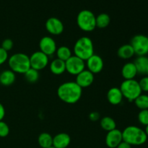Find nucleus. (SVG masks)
I'll use <instances>...</instances> for the list:
<instances>
[{
	"instance_id": "f257e3e1",
	"label": "nucleus",
	"mask_w": 148,
	"mask_h": 148,
	"mask_svg": "<svg viewBox=\"0 0 148 148\" xmlns=\"http://www.w3.org/2000/svg\"><path fill=\"white\" fill-rule=\"evenodd\" d=\"M82 94V89L75 82H64L57 89L58 97L65 103H76L81 98Z\"/></svg>"
},
{
	"instance_id": "f03ea898",
	"label": "nucleus",
	"mask_w": 148,
	"mask_h": 148,
	"mask_svg": "<svg viewBox=\"0 0 148 148\" xmlns=\"http://www.w3.org/2000/svg\"><path fill=\"white\" fill-rule=\"evenodd\" d=\"M123 141L131 146H140L147 141L148 137L144 130L137 126H129L122 131Z\"/></svg>"
},
{
	"instance_id": "7ed1b4c3",
	"label": "nucleus",
	"mask_w": 148,
	"mask_h": 148,
	"mask_svg": "<svg viewBox=\"0 0 148 148\" xmlns=\"http://www.w3.org/2000/svg\"><path fill=\"white\" fill-rule=\"evenodd\" d=\"M75 56L86 61L94 54V46L92 40L88 36H83L77 40L74 45Z\"/></svg>"
},
{
	"instance_id": "20e7f679",
	"label": "nucleus",
	"mask_w": 148,
	"mask_h": 148,
	"mask_svg": "<svg viewBox=\"0 0 148 148\" xmlns=\"http://www.w3.org/2000/svg\"><path fill=\"white\" fill-rule=\"evenodd\" d=\"M8 64L14 73L24 75L30 69V56L24 53H14L8 59Z\"/></svg>"
},
{
	"instance_id": "39448f33",
	"label": "nucleus",
	"mask_w": 148,
	"mask_h": 148,
	"mask_svg": "<svg viewBox=\"0 0 148 148\" xmlns=\"http://www.w3.org/2000/svg\"><path fill=\"white\" fill-rule=\"evenodd\" d=\"M124 98L132 102L143 93L139 82L136 79H124L120 85Z\"/></svg>"
},
{
	"instance_id": "423d86ee",
	"label": "nucleus",
	"mask_w": 148,
	"mask_h": 148,
	"mask_svg": "<svg viewBox=\"0 0 148 148\" xmlns=\"http://www.w3.org/2000/svg\"><path fill=\"white\" fill-rule=\"evenodd\" d=\"M95 17L96 16L90 10H81L77 16V24L82 31L91 32L96 28Z\"/></svg>"
},
{
	"instance_id": "0eeeda50",
	"label": "nucleus",
	"mask_w": 148,
	"mask_h": 148,
	"mask_svg": "<svg viewBox=\"0 0 148 148\" xmlns=\"http://www.w3.org/2000/svg\"><path fill=\"white\" fill-rule=\"evenodd\" d=\"M130 45L132 46L135 55L138 56L148 54V37L143 34H137L131 39Z\"/></svg>"
},
{
	"instance_id": "6e6552de",
	"label": "nucleus",
	"mask_w": 148,
	"mask_h": 148,
	"mask_svg": "<svg viewBox=\"0 0 148 148\" xmlns=\"http://www.w3.org/2000/svg\"><path fill=\"white\" fill-rule=\"evenodd\" d=\"M30 68L39 72L48 66L49 63V56L40 51H37L30 56Z\"/></svg>"
},
{
	"instance_id": "1a4fd4ad",
	"label": "nucleus",
	"mask_w": 148,
	"mask_h": 148,
	"mask_svg": "<svg viewBox=\"0 0 148 148\" xmlns=\"http://www.w3.org/2000/svg\"><path fill=\"white\" fill-rule=\"evenodd\" d=\"M66 71L72 75H77L85 69V61L77 56L72 55L68 60L65 62Z\"/></svg>"
},
{
	"instance_id": "9d476101",
	"label": "nucleus",
	"mask_w": 148,
	"mask_h": 148,
	"mask_svg": "<svg viewBox=\"0 0 148 148\" xmlns=\"http://www.w3.org/2000/svg\"><path fill=\"white\" fill-rule=\"evenodd\" d=\"M46 30L53 36H59L62 34L64 29L62 20L55 17H51L45 23Z\"/></svg>"
},
{
	"instance_id": "9b49d317",
	"label": "nucleus",
	"mask_w": 148,
	"mask_h": 148,
	"mask_svg": "<svg viewBox=\"0 0 148 148\" xmlns=\"http://www.w3.org/2000/svg\"><path fill=\"white\" fill-rule=\"evenodd\" d=\"M40 51L48 56L54 54L56 51V43L51 36H44L39 41Z\"/></svg>"
},
{
	"instance_id": "f8f14e48",
	"label": "nucleus",
	"mask_w": 148,
	"mask_h": 148,
	"mask_svg": "<svg viewBox=\"0 0 148 148\" xmlns=\"http://www.w3.org/2000/svg\"><path fill=\"white\" fill-rule=\"evenodd\" d=\"M85 66H87L88 70L92 72L93 75L100 73L103 69V60L99 55L94 53L88 60H86Z\"/></svg>"
},
{
	"instance_id": "ddd939ff",
	"label": "nucleus",
	"mask_w": 148,
	"mask_h": 148,
	"mask_svg": "<svg viewBox=\"0 0 148 148\" xmlns=\"http://www.w3.org/2000/svg\"><path fill=\"white\" fill-rule=\"evenodd\" d=\"M122 141V132L118 129L108 132L106 136V145L109 148H116Z\"/></svg>"
},
{
	"instance_id": "4468645a",
	"label": "nucleus",
	"mask_w": 148,
	"mask_h": 148,
	"mask_svg": "<svg viewBox=\"0 0 148 148\" xmlns=\"http://www.w3.org/2000/svg\"><path fill=\"white\" fill-rule=\"evenodd\" d=\"M94 81V75L88 69H84L76 76V82L81 88H88Z\"/></svg>"
},
{
	"instance_id": "2eb2a0df",
	"label": "nucleus",
	"mask_w": 148,
	"mask_h": 148,
	"mask_svg": "<svg viewBox=\"0 0 148 148\" xmlns=\"http://www.w3.org/2000/svg\"><path fill=\"white\" fill-rule=\"evenodd\" d=\"M124 98L121 90L119 88L117 87H114L108 90L107 92V99L108 102L114 106L119 105Z\"/></svg>"
},
{
	"instance_id": "dca6fc26",
	"label": "nucleus",
	"mask_w": 148,
	"mask_h": 148,
	"mask_svg": "<svg viewBox=\"0 0 148 148\" xmlns=\"http://www.w3.org/2000/svg\"><path fill=\"white\" fill-rule=\"evenodd\" d=\"M71 143V137L65 132H61L53 137V147L55 148H66Z\"/></svg>"
},
{
	"instance_id": "f3484780",
	"label": "nucleus",
	"mask_w": 148,
	"mask_h": 148,
	"mask_svg": "<svg viewBox=\"0 0 148 148\" xmlns=\"http://www.w3.org/2000/svg\"><path fill=\"white\" fill-rule=\"evenodd\" d=\"M137 70L134 62H127L121 69V75L124 79H133L137 75Z\"/></svg>"
},
{
	"instance_id": "a211bd4d",
	"label": "nucleus",
	"mask_w": 148,
	"mask_h": 148,
	"mask_svg": "<svg viewBox=\"0 0 148 148\" xmlns=\"http://www.w3.org/2000/svg\"><path fill=\"white\" fill-rule=\"evenodd\" d=\"M117 55L121 59L127 60L130 59L135 55L132 46L130 44H124L119 48L117 51Z\"/></svg>"
},
{
	"instance_id": "6ab92c4d",
	"label": "nucleus",
	"mask_w": 148,
	"mask_h": 148,
	"mask_svg": "<svg viewBox=\"0 0 148 148\" xmlns=\"http://www.w3.org/2000/svg\"><path fill=\"white\" fill-rule=\"evenodd\" d=\"M50 71L52 74L55 75H62L66 71V64L65 62L59 59H55L50 63Z\"/></svg>"
},
{
	"instance_id": "aec40b11",
	"label": "nucleus",
	"mask_w": 148,
	"mask_h": 148,
	"mask_svg": "<svg viewBox=\"0 0 148 148\" xmlns=\"http://www.w3.org/2000/svg\"><path fill=\"white\" fill-rule=\"evenodd\" d=\"M16 80V75L11 69L4 70L0 74V84L4 86H10Z\"/></svg>"
},
{
	"instance_id": "412c9836",
	"label": "nucleus",
	"mask_w": 148,
	"mask_h": 148,
	"mask_svg": "<svg viewBox=\"0 0 148 148\" xmlns=\"http://www.w3.org/2000/svg\"><path fill=\"white\" fill-rule=\"evenodd\" d=\"M137 68V73L140 75H145L146 69L148 66V57L147 56H138L134 62Z\"/></svg>"
},
{
	"instance_id": "4be33fe9",
	"label": "nucleus",
	"mask_w": 148,
	"mask_h": 148,
	"mask_svg": "<svg viewBox=\"0 0 148 148\" xmlns=\"http://www.w3.org/2000/svg\"><path fill=\"white\" fill-rule=\"evenodd\" d=\"M38 143L42 148H49L53 146V137L48 132H42L38 137Z\"/></svg>"
},
{
	"instance_id": "5701e85b",
	"label": "nucleus",
	"mask_w": 148,
	"mask_h": 148,
	"mask_svg": "<svg viewBox=\"0 0 148 148\" xmlns=\"http://www.w3.org/2000/svg\"><path fill=\"white\" fill-rule=\"evenodd\" d=\"M100 125L103 130L108 132L116 129V123L115 120L110 116H104L100 121Z\"/></svg>"
},
{
	"instance_id": "b1692460",
	"label": "nucleus",
	"mask_w": 148,
	"mask_h": 148,
	"mask_svg": "<svg viewBox=\"0 0 148 148\" xmlns=\"http://www.w3.org/2000/svg\"><path fill=\"white\" fill-rule=\"evenodd\" d=\"M111 23L110 16L106 13H101L95 17L96 27L100 29H103L108 27Z\"/></svg>"
},
{
	"instance_id": "393cba45",
	"label": "nucleus",
	"mask_w": 148,
	"mask_h": 148,
	"mask_svg": "<svg viewBox=\"0 0 148 148\" xmlns=\"http://www.w3.org/2000/svg\"><path fill=\"white\" fill-rule=\"evenodd\" d=\"M56 53L57 59H61L64 62H66L72 56L71 49L66 46H62L60 47L57 48Z\"/></svg>"
},
{
	"instance_id": "a878e982",
	"label": "nucleus",
	"mask_w": 148,
	"mask_h": 148,
	"mask_svg": "<svg viewBox=\"0 0 148 148\" xmlns=\"http://www.w3.org/2000/svg\"><path fill=\"white\" fill-rule=\"evenodd\" d=\"M136 106L140 110L148 109V95L143 94L139 95L134 101Z\"/></svg>"
},
{
	"instance_id": "bb28decb",
	"label": "nucleus",
	"mask_w": 148,
	"mask_h": 148,
	"mask_svg": "<svg viewBox=\"0 0 148 148\" xmlns=\"http://www.w3.org/2000/svg\"><path fill=\"white\" fill-rule=\"evenodd\" d=\"M24 76L27 82H30V83H34L38 80L39 72L36 69L30 68L24 74Z\"/></svg>"
},
{
	"instance_id": "cd10ccee",
	"label": "nucleus",
	"mask_w": 148,
	"mask_h": 148,
	"mask_svg": "<svg viewBox=\"0 0 148 148\" xmlns=\"http://www.w3.org/2000/svg\"><path fill=\"white\" fill-rule=\"evenodd\" d=\"M137 119L142 125L145 127L148 125V109L140 110L137 115Z\"/></svg>"
},
{
	"instance_id": "c85d7f7f",
	"label": "nucleus",
	"mask_w": 148,
	"mask_h": 148,
	"mask_svg": "<svg viewBox=\"0 0 148 148\" xmlns=\"http://www.w3.org/2000/svg\"><path fill=\"white\" fill-rule=\"evenodd\" d=\"M10 134V127L4 121H0V137H6Z\"/></svg>"
},
{
	"instance_id": "c756f323",
	"label": "nucleus",
	"mask_w": 148,
	"mask_h": 148,
	"mask_svg": "<svg viewBox=\"0 0 148 148\" xmlns=\"http://www.w3.org/2000/svg\"><path fill=\"white\" fill-rule=\"evenodd\" d=\"M13 46H14V43H13L12 40H11L10 38H6L2 41L1 47L3 49H4L6 51L8 52L9 51L12 50V49L13 48Z\"/></svg>"
},
{
	"instance_id": "7c9ffc66",
	"label": "nucleus",
	"mask_w": 148,
	"mask_h": 148,
	"mask_svg": "<svg viewBox=\"0 0 148 148\" xmlns=\"http://www.w3.org/2000/svg\"><path fill=\"white\" fill-rule=\"evenodd\" d=\"M140 84V88L142 90V92H148V76H145L141 78L140 81H138Z\"/></svg>"
},
{
	"instance_id": "2f4dec72",
	"label": "nucleus",
	"mask_w": 148,
	"mask_h": 148,
	"mask_svg": "<svg viewBox=\"0 0 148 148\" xmlns=\"http://www.w3.org/2000/svg\"><path fill=\"white\" fill-rule=\"evenodd\" d=\"M8 59V52L6 51L1 47H0V65L3 64L4 62H7Z\"/></svg>"
},
{
	"instance_id": "473e14b6",
	"label": "nucleus",
	"mask_w": 148,
	"mask_h": 148,
	"mask_svg": "<svg viewBox=\"0 0 148 148\" xmlns=\"http://www.w3.org/2000/svg\"><path fill=\"white\" fill-rule=\"evenodd\" d=\"M99 117L100 115L98 112H92L90 113L89 115L90 119L92 121H97V120H98L99 119Z\"/></svg>"
},
{
	"instance_id": "72a5a7b5",
	"label": "nucleus",
	"mask_w": 148,
	"mask_h": 148,
	"mask_svg": "<svg viewBox=\"0 0 148 148\" xmlns=\"http://www.w3.org/2000/svg\"><path fill=\"white\" fill-rule=\"evenodd\" d=\"M4 116H5V109L4 106L0 103V121H2L3 119L4 118Z\"/></svg>"
},
{
	"instance_id": "f704fd0d",
	"label": "nucleus",
	"mask_w": 148,
	"mask_h": 148,
	"mask_svg": "<svg viewBox=\"0 0 148 148\" xmlns=\"http://www.w3.org/2000/svg\"><path fill=\"white\" fill-rule=\"evenodd\" d=\"M116 148H132V146L130 145V144L126 143V142L122 141L118 146H117Z\"/></svg>"
},
{
	"instance_id": "c9c22d12",
	"label": "nucleus",
	"mask_w": 148,
	"mask_h": 148,
	"mask_svg": "<svg viewBox=\"0 0 148 148\" xmlns=\"http://www.w3.org/2000/svg\"><path fill=\"white\" fill-rule=\"evenodd\" d=\"M144 131H145V132L146 135H147V137H148V125L145 126V128Z\"/></svg>"
},
{
	"instance_id": "e433bc0d",
	"label": "nucleus",
	"mask_w": 148,
	"mask_h": 148,
	"mask_svg": "<svg viewBox=\"0 0 148 148\" xmlns=\"http://www.w3.org/2000/svg\"><path fill=\"white\" fill-rule=\"evenodd\" d=\"M145 75H147V76H148V66L147 68V69H146V72H145Z\"/></svg>"
},
{
	"instance_id": "4c0bfd02",
	"label": "nucleus",
	"mask_w": 148,
	"mask_h": 148,
	"mask_svg": "<svg viewBox=\"0 0 148 148\" xmlns=\"http://www.w3.org/2000/svg\"><path fill=\"white\" fill-rule=\"evenodd\" d=\"M49 148H55V147H53V146H52V147H49Z\"/></svg>"
}]
</instances>
